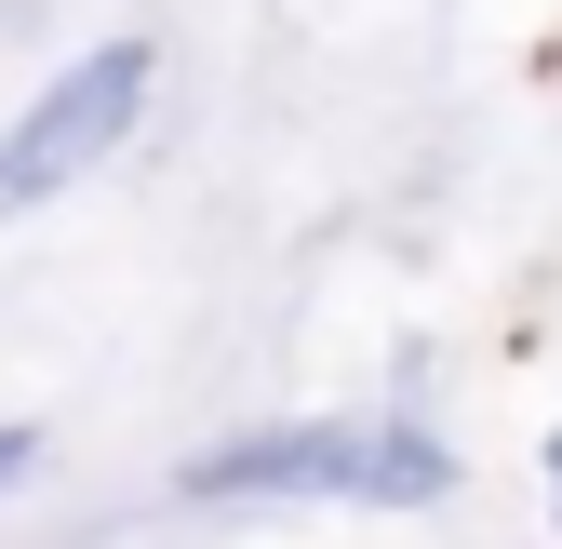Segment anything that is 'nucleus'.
I'll list each match as a JSON object with an SVG mask.
<instances>
[{
	"label": "nucleus",
	"mask_w": 562,
	"mask_h": 549,
	"mask_svg": "<svg viewBox=\"0 0 562 549\" xmlns=\"http://www.w3.org/2000/svg\"><path fill=\"white\" fill-rule=\"evenodd\" d=\"M456 483V456L429 429H255V442H215L188 469V496H362V509H429Z\"/></svg>",
	"instance_id": "1"
},
{
	"label": "nucleus",
	"mask_w": 562,
	"mask_h": 549,
	"mask_svg": "<svg viewBox=\"0 0 562 549\" xmlns=\"http://www.w3.org/2000/svg\"><path fill=\"white\" fill-rule=\"evenodd\" d=\"M148 108V41H108V54H81L67 81L0 134V215H27L41 188H67V175H94L108 148H121V121Z\"/></svg>",
	"instance_id": "2"
},
{
	"label": "nucleus",
	"mask_w": 562,
	"mask_h": 549,
	"mask_svg": "<svg viewBox=\"0 0 562 549\" xmlns=\"http://www.w3.org/2000/svg\"><path fill=\"white\" fill-rule=\"evenodd\" d=\"M14 469H27V429H14V416H0V483H14Z\"/></svg>",
	"instance_id": "3"
}]
</instances>
